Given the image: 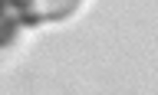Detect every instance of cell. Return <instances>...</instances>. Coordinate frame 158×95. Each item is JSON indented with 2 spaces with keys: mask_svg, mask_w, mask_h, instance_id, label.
Here are the masks:
<instances>
[{
  "mask_svg": "<svg viewBox=\"0 0 158 95\" xmlns=\"http://www.w3.org/2000/svg\"><path fill=\"white\" fill-rule=\"evenodd\" d=\"M79 0H13V7L23 13L27 20L40 23V20H59L76 10Z\"/></svg>",
  "mask_w": 158,
  "mask_h": 95,
  "instance_id": "obj_1",
  "label": "cell"
},
{
  "mask_svg": "<svg viewBox=\"0 0 158 95\" xmlns=\"http://www.w3.org/2000/svg\"><path fill=\"white\" fill-rule=\"evenodd\" d=\"M17 30V13H13V0H0V46L13 36Z\"/></svg>",
  "mask_w": 158,
  "mask_h": 95,
  "instance_id": "obj_2",
  "label": "cell"
}]
</instances>
